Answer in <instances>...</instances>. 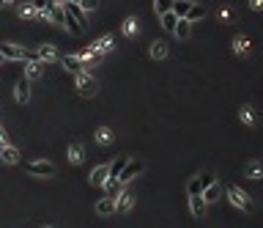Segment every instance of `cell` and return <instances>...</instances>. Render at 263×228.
Returning a JSON list of instances; mask_svg holds the SVG:
<instances>
[{
  "mask_svg": "<svg viewBox=\"0 0 263 228\" xmlns=\"http://www.w3.org/2000/svg\"><path fill=\"white\" fill-rule=\"evenodd\" d=\"M228 201H231L236 209H241V212H252V209H255V204H252V198H249V192H244L239 184H228Z\"/></svg>",
  "mask_w": 263,
  "mask_h": 228,
  "instance_id": "6da1fadb",
  "label": "cell"
},
{
  "mask_svg": "<svg viewBox=\"0 0 263 228\" xmlns=\"http://www.w3.org/2000/svg\"><path fill=\"white\" fill-rule=\"evenodd\" d=\"M0 55L6 61H36V52L19 44H0Z\"/></svg>",
  "mask_w": 263,
  "mask_h": 228,
  "instance_id": "7a4b0ae2",
  "label": "cell"
},
{
  "mask_svg": "<svg viewBox=\"0 0 263 228\" xmlns=\"http://www.w3.org/2000/svg\"><path fill=\"white\" fill-rule=\"evenodd\" d=\"M200 179H203V192H200L203 201H206V204H217L219 196H222V187H219L217 179H214V173H203Z\"/></svg>",
  "mask_w": 263,
  "mask_h": 228,
  "instance_id": "3957f363",
  "label": "cell"
},
{
  "mask_svg": "<svg viewBox=\"0 0 263 228\" xmlns=\"http://www.w3.org/2000/svg\"><path fill=\"white\" fill-rule=\"evenodd\" d=\"M143 171H145V162H143V159H129V162L124 165V171L118 173V184H121V187L129 184L132 179H134V176H140Z\"/></svg>",
  "mask_w": 263,
  "mask_h": 228,
  "instance_id": "277c9868",
  "label": "cell"
},
{
  "mask_svg": "<svg viewBox=\"0 0 263 228\" xmlns=\"http://www.w3.org/2000/svg\"><path fill=\"white\" fill-rule=\"evenodd\" d=\"M74 83H77L80 96H93V93L99 91V83L88 75V72H77V75H74Z\"/></svg>",
  "mask_w": 263,
  "mask_h": 228,
  "instance_id": "5b68a950",
  "label": "cell"
},
{
  "mask_svg": "<svg viewBox=\"0 0 263 228\" xmlns=\"http://www.w3.org/2000/svg\"><path fill=\"white\" fill-rule=\"evenodd\" d=\"M28 173H33V176H55V165L47 162V159H36V162H28Z\"/></svg>",
  "mask_w": 263,
  "mask_h": 228,
  "instance_id": "8992f818",
  "label": "cell"
},
{
  "mask_svg": "<svg viewBox=\"0 0 263 228\" xmlns=\"http://www.w3.org/2000/svg\"><path fill=\"white\" fill-rule=\"evenodd\" d=\"M112 47H116V39L107 33V36H102V39H96V42L91 44V50L96 52V55H107V52H112Z\"/></svg>",
  "mask_w": 263,
  "mask_h": 228,
  "instance_id": "52a82bcc",
  "label": "cell"
},
{
  "mask_svg": "<svg viewBox=\"0 0 263 228\" xmlns=\"http://www.w3.org/2000/svg\"><path fill=\"white\" fill-rule=\"evenodd\" d=\"M134 206V196L129 190H124V187H121V192L116 196V212H129Z\"/></svg>",
  "mask_w": 263,
  "mask_h": 228,
  "instance_id": "ba28073f",
  "label": "cell"
},
{
  "mask_svg": "<svg viewBox=\"0 0 263 228\" xmlns=\"http://www.w3.org/2000/svg\"><path fill=\"white\" fill-rule=\"evenodd\" d=\"M231 47H233V52H236V55H249V50H252V42H249V39L244 36V33H239V36H233Z\"/></svg>",
  "mask_w": 263,
  "mask_h": 228,
  "instance_id": "9c48e42d",
  "label": "cell"
},
{
  "mask_svg": "<svg viewBox=\"0 0 263 228\" xmlns=\"http://www.w3.org/2000/svg\"><path fill=\"white\" fill-rule=\"evenodd\" d=\"M14 96H17V102H22V105H25V102H28V99H30V80L25 77V75H22V77L17 80V88H14Z\"/></svg>",
  "mask_w": 263,
  "mask_h": 228,
  "instance_id": "30bf717a",
  "label": "cell"
},
{
  "mask_svg": "<svg viewBox=\"0 0 263 228\" xmlns=\"http://www.w3.org/2000/svg\"><path fill=\"white\" fill-rule=\"evenodd\" d=\"M36 58L39 61H44V63H52V61H58V50L52 44H39V50H36Z\"/></svg>",
  "mask_w": 263,
  "mask_h": 228,
  "instance_id": "8fae6325",
  "label": "cell"
},
{
  "mask_svg": "<svg viewBox=\"0 0 263 228\" xmlns=\"http://www.w3.org/2000/svg\"><path fill=\"white\" fill-rule=\"evenodd\" d=\"M112 212H116V198L112 196H104V198L96 201V214L99 217H107V214H112Z\"/></svg>",
  "mask_w": 263,
  "mask_h": 228,
  "instance_id": "7c38bea8",
  "label": "cell"
},
{
  "mask_svg": "<svg viewBox=\"0 0 263 228\" xmlns=\"http://www.w3.org/2000/svg\"><path fill=\"white\" fill-rule=\"evenodd\" d=\"M44 61H39V58H36V61H28V66H25V77H28L30 80V83H33V80H39V77H42L44 75Z\"/></svg>",
  "mask_w": 263,
  "mask_h": 228,
  "instance_id": "4fadbf2b",
  "label": "cell"
},
{
  "mask_svg": "<svg viewBox=\"0 0 263 228\" xmlns=\"http://www.w3.org/2000/svg\"><path fill=\"white\" fill-rule=\"evenodd\" d=\"M60 6H63V11H66V14H71V17L77 19V22L83 25V28H85V11L80 9V3H71V0H66V3H60Z\"/></svg>",
  "mask_w": 263,
  "mask_h": 228,
  "instance_id": "5bb4252c",
  "label": "cell"
},
{
  "mask_svg": "<svg viewBox=\"0 0 263 228\" xmlns=\"http://www.w3.org/2000/svg\"><path fill=\"white\" fill-rule=\"evenodd\" d=\"M148 55H151L154 61H165V58H167V42H162V39L151 42V50H148Z\"/></svg>",
  "mask_w": 263,
  "mask_h": 228,
  "instance_id": "9a60e30c",
  "label": "cell"
},
{
  "mask_svg": "<svg viewBox=\"0 0 263 228\" xmlns=\"http://www.w3.org/2000/svg\"><path fill=\"white\" fill-rule=\"evenodd\" d=\"M206 201L203 196H190V212H192V217H203L206 214Z\"/></svg>",
  "mask_w": 263,
  "mask_h": 228,
  "instance_id": "2e32d148",
  "label": "cell"
},
{
  "mask_svg": "<svg viewBox=\"0 0 263 228\" xmlns=\"http://www.w3.org/2000/svg\"><path fill=\"white\" fill-rule=\"evenodd\" d=\"M244 176L247 179H263V162L260 159H249L244 165Z\"/></svg>",
  "mask_w": 263,
  "mask_h": 228,
  "instance_id": "e0dca14e",
  "label": "cell"
},
{
  "mask_svg": "<svg viewBox=\"0 0 263 228\" xmlns=\"http://www.w3.org/2000/svg\"><path fill=\"white\" fill-rule=\"evenodd\" d=\"M60 61H63V69H66V72H71V75H77V72H85L83 61H80L77 55H66V58H60Z\"/></svg>",
  "mask_w": 263,
  "mask_h": 228,
  "instance_id": "ac0fdd59",
  "label": "cell"
},
{
  "mask_svg": "<svg viewBox=\"0 0 263 228\" xmlns=\"http://www.w3.org/2000/svg\"><path fill=\"white\" fill-rule=\"evenodd\" d=\"M190 9H192V0H173V9H170V11H173L178 19H186Z\"/></svg>",
  "mask_w": 263,
  "mask_h": 228,
  "instance_id": "d6986e66",
  "label": "cell"
},
{
  "mask_svg": "<svg viewBox=\"0 0 263 228\" xmlns=\"http://www.w3.org/2000/svg\"><path fill=\"white\" fill-rule=\"evenodd\" d=\"M159 22H162V28H165L167 33H173L175 25H178V17H175L173 11H162V14H159Z\"/></svg>",
  "mask_w": 263,
  "mask_h": 228,
  "instance_id": "ffe728a7",
  "label": "cell"
},
{
  "mask_svg": "<svg viewBox=\"0 0 263 228\" xmlns=\"http://www.w3.org/2000/svg\"><path fill=\"white\" fill-rule=\"evenodd\" d=\"M107 176H110V171H107V165H99L96 171L91 173V184H93V187H102V184L107 182Z\"/></svg>",
  "mask_w": 263,
  "mask_h": 228,
  "instance_id": "44dd1931",
  "label": "cell"
},
{
  "mask_svg": "<svg viewBox=\"0 0 263 228\" xmlns=\"http://www.w3.org/2000/svg\"><path fill=\"white\" fill-rule=\"evenodd\" d=\"M173 33L181 39V42H186V39H190V33H192V22H190V19H178V25H175Z\"/></svg>",
  "mask_w": 263,
  "mask_h": 228,
  "instance_id": "7402d4cb",
  "label": "cell"
},
{
  "mask_svg": "<svg viewBox=\"0 0 263 228\" xmlns=\"http://www.w3.org/2000/svg\"><path fill=\"white\" fill-rule=\"evenodd\" d=\"M0 159L9 165H17L19 162V151L14 149V146H3V151H0Z\"/></svg>",
  "mask_w": 263,
  "mask_h": 228,
  "instance_id": "603a6c76",
  "label": "cell"
},
{
  "mask_svg": "<svg viewBox=\"0 0 263 228\" xmlns=\"http://www.w3.org/2000/svg\"><path fill=\"white\" fill-rule=\"evenodd\" d=\"M121 30H124V36H134V33L140 30L137 17H126V19H124V25H121Z\"/></svg>",
  "mask_w": 263,
  "mask_h": 228,
  "instance_id": "cb8c5ba5",
  "label": "cell"
},
{
  "mask_svg": "<svg viewBox=\"0 0 263 228\" xmlns=\"http://www.w3.org/2000/svg\"><path fill=\"white\" fill-rule=\"evenodd\" d=\"M69 159H71L74 165H80L85 159V151H83V146H80V143H71L69 146Z\"/></svg>",
  "mask_w": 263,
  "mask_h": 228,
  "instance_id": "d4e9b609",
  "label": "cell"
},
{
  "mask_svg": "<svg viewBox=\"0 0 263 228\" xmlns=\"http://www.w3.org/2000/svg\"><path fill=\"white\" fill-rule=\"evenodd\" d=\"M17 11H19V17H22V19H39V11H36V6H33V3H22Z\"/></svg>",
  "mask_w": 263,
  "mask_h": 228,
  "instance_id": "484cf974",
  "label": "cell"
},
{
  "mask_svg": "<svg viewBox=\"0 0 263 228\" xmlns=\"http://www.w3.org/2000/svg\"><path fill=\"white\" fill-rule=\"evenodd\" d=\"M96 140L102 146H110L112 143V129H110V126H99V129H96Z\"/></svg>",
  "mask_w": 263,
  "mask_h": 228,
  "instance_id": "4316f807",
  "label": "cell"
},
{
  "mask_svg": "<svg viewBox=\"0 0 263 228\" xmlns=\"http://www.w3.org/2000/svg\"><path fill=\"white\" fill-rule=\"evenodd\" d=\"M126 162H129L126 157H118L112 165H107V171H110V179H118V173L124 171V165H126Z\"/></svg>",
  "mask_w": 263,
  "mask_h": 228,
  "instance_id": "83f0119b",
  "label": "cell"
},
{
  "mask_svg": "<svg viewBox=\"0 0 263 228\" xmlns=\"http://www.w3.org/2000/svg\"><path fill=\"white\" fill-rule=\"evenodd\" d=\"M239 118H241L247 126H255V113H252V107H249V105H244V107L239 110Z\"/></svg>",
  "mask_w": 263,
  "mask_h": 228,
  "instance_id": "f1b7e54d",
  "label": "cell"
},
{
  "mask_svg": "<svg viewBox=\"0 0 263 228\" xmlns=\"http://www.w3.org/2000/svg\"><path fill=\"white\" fill-rule=\"evenodd\" d=\"M186 192H190V196H200V192H203V179H200V176L190 179V184H186Z\"/></svg>",
  "mask_w": 263,
  "mask_h": 228,
  "instance_id": "f546056e",
  "label": "cell"
},
{
  "mask_svg": "<svg viewBox=\"0 0 263 228\" xmlns=\"http://www.w3.org/2000/svg\"><path fill=\"white\" fill-rule=\"evenodd\" d=\"M203 14H206L203 6H195V3H192V9H190V14H186V19H190V22H195V19H200Z\"/></svg>",
  "mask_w": 263,
  "mask_h": 228,
  "instance_id": "4dcf8cb0",
  "label": "cell"
},
{
  "mask_svg": "<svg viewBox=\"0 0 263 228\" xmlns=\"http://www.w3.org/2000/svg\"><path fill=\"white\" fill-rule=\"evenodd\" d=\"M154 9H157V14H162V11H170L173 9V0H154Z\"/></svg>",
  "mask_w": 263,
  "mask_h": 228,
  "instance_id": "1f68e13d",
  "label": "cell"
},
{
  "mask_svg": "<svg viewBox=\"0 0 263 228\" xmlns=\"http://www.w3.org/2000/svg\"><path fill=\"white\" fill-rule=\"evenodd\" d=\"M96 6H99V0H80V9H83L85 14H88V11H93Z\"/></svg>",
  "mask_w": 263,
  "mask_h": 228,
  "instance_id": "d6a6232c",
  "label": "cell"
},
{
  "mask_svg": "<svg viewBox=\"0 0 263 228\" xmlns=\"http://www.w3.org/2000/svg\"><path fill=\"white\" fill-rule=\"evenodd\" d=\"M219 22H231V9H219Z\"/></svg>",
  "mask_w": 263,
  "mask_h": 228,
  "instance_id": "836d02e7",
  "label": "cell"
},
{
  "mask_svg": "<svg viewBox=\"0 0 263 228\" xmlns=\"http://www.w3.org/2000/svg\"><path fill=\"white\" fill-rule=\"evenodd\" d=\"M249 9H252V11H263V0H249Z\"/></svg>",
  "mask_w": 263,
  "mask_h": 228,
  "instance_id": "e575fe53",
  "label": "cell"
},
{
  "mask_svg": "<svg viewBox=\"0 0 263 228\" xmlns=\"http://www.w3.org/2000/svg\"><path fill=\"white\" fill-rule=\"evenodd\" d=\"M11 3H14V0H6V6H11Z\"/></svg>",
  "mask_w": 263,
  "mask_h": 228,
  "instance_id": "d590c367",
  "label": "cell"
},
{
  "mask_svg": "<svg viewBox=\"0 0 263 228\" xmlns=\"http://www.w3.org/2000/svg\"><path fill=\"white\" fill-rule=\"evenodd\" d=\"M3 61H6V58H3V55H0V66H3Z\"/></svg>",
  "mask_w": 263,
  "mask_h": 228,
  "instance_id": "8d00e7d4",
  "label": "cell"
},
{
  "mask_svg": "<svg viewBox=\"0 0 263 228\" xmlns=\"http://www.w3.org/2000/svg\"><path fill=\"white\" fill-rule=\"evenodd\" d=\"M71 3H80V0H71Z\"/></svg>",
  "mask_w": 263,
  "mask_h": 228,
  "instance_id": "74e56055",
  "label": "cell"
},
{
  "mask_svg": "<svg viewBox=\"0 0 263 228\" xmlns=\"http://www.w3.org/2000/svg\"><path fill=\"white\" fill-rule=\"evenodd\" d=\"M58 3H66V0H58Z\"/></svg>",
  "mask_w": 263,
  "mask_h": 228,
  "instance_id": "f35d334b",
  "label": "cell"
},
{
  "mask_svg": "<svg viewBox=\"0 0 263 228\" xmlns=\"http://www.w3.org/2000/svg\"><path fill=\"white\" fill-rule=\"evenodd\" d=\"M0 132H3V129H0Z\"/></svg>",
  "mask_w": 263,
  "mask_h": 228,
  "instance_id": "ab89813d",
  "label": "cell"
}]
</instances>
